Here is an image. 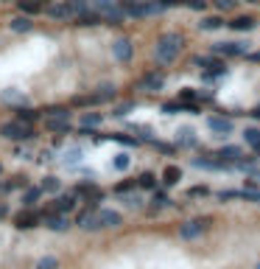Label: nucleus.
Masks as SVG:
<instances>
[{
  "mask_svg": "<svg viewBox=\"0 0 260 269\" xmlns=\"http://www.w3.org/2000/svg\"><path fill=\"white\" fill-rule=\"evenodd\" d=\"M213 51L218 56H243L246 53V42H216Z\"/></svg>",
  "mask_w": 260,
  "mask_h": 269,
  "instance_id": "423d86ee",
  "label": "nucleus"
},
{
  "mask_svg": "<svg viewBox=\"0 0 260 269\" xmlns=\"http://www.w3.org/2000/svg\"><path fill=\"white\" fill-rule=\"evenodd\" d=\"M179 98H182V101H188V98H191V101H193V98H196V93H193V90H182V96H179Z\"/></svg>",
  "mask_w": 260,
  "mask_h": 269,
  "instance_id": "c03bdc74",
  "label": "nucleus"
},
{
  "mask_svg": "<svg viewBox=\"0 0 260 269\" xmlns=\"http://www.w3.org/2000/svg\"><path fill=\"white\" fill-rule=\"evenodd\" d=\"M131 107H134V104H123V107H118V110H115V115H126Z\"/></svg>",
  "mask_w": 260,
  "mask_h": 269,
  "instance_id": "37998d69",
  "label": "nucleus"
},
{
  "mask_svg": "<svg viewBox=\"0 0 260 269\" xmlns=\"http://www.w3.org/2000/svg\"><path fill=\"white\" fill-rule=\"evenodd\" d=\"M96 98H98V104H101V101H112L115 98V84H101L98 87V93H96Z\"/></svg>",
  "mask_w": 260,
  "mask_h": 269,
  "instance_id": "b1692460",
  "label": "nucleus"
},
{
  "mask_svg": "<svg viewBox=\"0 0 260 269\" xmlns=\"http://www.w3.org/2000/svg\"><path fill=\"white\" fill-rule=\"evenodd\" d=\"M182 180V168L179 165H165V171H162V183L171 188V185H176Z\"/></svg>",
  "mask_w": 260,
  "mask_h": 269,
  "instance_id": "dca6fc26",
  "label": "nucleus"
},
{
  "mask_svg": "<svg viewBox=\"0 0 260 269\" xmlns=\"http://www.w3.org/2000/svg\"><path fill=\"white\" fill-rule=\"evenodd\" d=\"M31 28H34V23H31V17H28V14L11 20V31H17V34H26V31H31Z\"/></svg>",
  "mask_w": 260,
  "mask_h": 269,
  "instance_id": "a211bd4d",
  "label": "nucleus"
},
{
  "mask_svg": "<svg viewBox=\"0 0 260 269\" xmlns=\"http://www.w3.org/2000/svg\"><path fill=\"white\" fill-rule=\"evenodd\" d=\"M121 196H123V202H126L129 208H140V205H143V199H140L137 193H121Z\"/></svg>",
  "mask_w": 260,
  "mask_h": 269,
  "instance_id": "f704fd0d",
  "label": "nucleus"
},
{
  "mask_svg": "<svg viewBox=\"0 0 260 269\" xmlns=\"http://www.w3.org/2000/svg\"><path fill=\"white\" fill-rule=\"evenodd\" d=\"M0 101H3V104H17V107H23L28 98H26V93H23V90L9 87V90H3V93H0Z\"/></svg>",
  "mask_w": 260,
  "mask_h": 269,
  "instance_id": "1a4fd4ad",
  "label": "nucleus"
},
{
  "mask_svg": "<svg viewBox=\"0 0 260 269\" xmlns=\"http://www.w3.org/2000/svg\"><path fill=\"white\" fill-rule=\"evenodd\" d=\"M0 135L9 138V140H31L34 138V129L26 126L23 121H11V123H3L0 126Z\"/></svg>",
  "mask_w": 260,
  "mask_h": 269,
  "instance_id": "f03ea898",
  "label": "nucleus"
},
{
  "mask_svg": "<svg viewBox=\"0 0 260 269\" xmlns=\"http://www.w3.org/2000/svg\"><path fill=\"white\" fill-rule=\"evenodd\" d=\"M112 53L118 62H129L131 56H134V45H131V39H126V37H121V39H115L112 42Z\"/></svg>",
  "mask_w": 260,
  "mask_h": 269,
  "instance_id": "20e7f679",
  "label": "nucleus"
},
{
  "mask_svg": "<svg viewBox=\"0 0 260 269\" xmlns=\"http://www.w3.org/2000/svg\"><path fill=\"white\" fill-rule=\"evenodd\" d=\"M48 14H51V17H56V20H67V17H73L76 11L70 9L67 0H62V3H53V6H48Z\"/></svg>",
  "mask_w": 260,
  "mask_h": 269,
  "instance_id": "9d476101",
  "label": "nucleus"
},
{
  "mask_svg": "<svg viewBox=\"0 0 260 269\" xmlns=\"http://www.w3.org/2000/svg\"><path fill=\"white\" fill-rule=\"evenodd\" d=\"M78 227H84V230H98V227H101V219H98L96 208L84 210V213L78 216Z\"/></svg>",
  "mask_w": 260,
  "mask_h": 269,
  "instance_id": "6e6552de",
  "label": "nucleus"
},
{
  "mask_svg": "<svg viewBox=\"0 0 260 269\" xmlns=\"http://www.w3.org/2000/svg\"><path fill=\"white\" fill-rule=\"evenodd\" d=\"M6 213H9V208H6V205H3V202H0V219L6 216Z\"/></svg>",
  "mask_w": 260,
  "mask_h": 269,
  "instance_id": "49530a36",
  "label": "nucleus"
},
{
  "mask_svg": "<svg viewBox=\"0 0 260 269\" xmlns=\"http://www.w3.org/2000/svg\"><path fill=\"white\" fill-rule=\"evenodd\" d=\"M216 157H218V160H224V163H229V165H232L235 163V160H241V149H238V146H224V149H218V152H216Z\"/></svg>",
  "mask_w": 260,
  "mask_h": 269,
  "instance_id": "4468645a",
  "label": "nucleus"
},
{
  "mask_svg": "<svg viewBox=\"0 0 260 269\" xmlns=\"http://www.w3.org/2000/svg\"><path fill=\"white\" fill-rule=\"evenodd\" d=\"M76 20H78V26H98L101 23V14H96V11H81Z\"/></svg>",
  "mask_w": 260,
  "mask_h": 269,
  "instance_id": "5701e85b",
  "label": "nucleus"
},
{
  "mask_svg": "<svg viewBox=\"0 0 260 269\" xmlns=\"http://www.w3.org/2000/svg\"><path fill=\"white\" fill-rule=\"evenodd\" d=\"M36 269H59V261L53 258V255H45V258L36 261Z\"/></svg>",
  "mask_w": 260,
  "mask_h": 269,
  "instance_id": "2f4dec72",
  "label": "nucleus"
},
{
  "mask_svg": "<svg viewBox=\"0 0 260 269\" xmlns=\"http://www.w3.org/2000/svg\"><path fill=\"white\" fill-rule=\"evenodd\" d=\"M73 208H76V193H65V196H59V199L53 202L56 213H70Z\"/></svg>",
  "mask_w": 260,
  "mask_h": 269,
  "instance_id": "ddd939ff",
  "label": "nucleus"
},
{
  "mask_svg": "<svg viewBox=\"0 0 260 269\" xmlns=\"http://www.w3.org/2000/svg\"><path fill=\"white\" fill-rule=\"evenodd\" d=\"M36 222H39V213H17V219H14V227H20V230H31V227H36Z\"/></svg>",
  "mask_w": 260,
  "mask_h": 269,
  "instance_id": "f8f14e48",
  "label": "nucleus"
},
{
  "mask_svg": "<svg viewBox=\"0 0 260 269\" xmlns=\"http://www.w3.org/2000/svg\"><path fill=\"white\" fill-rule=\"evenodd\" d=\"M20 11H26V14H36V11H42V3H36V0H17Z\"/></svg>",
  "mask_w": 260,
  "mask_h": 269,
  "instance_id": "393cba45",
  "label": "nucleus"
},
{
  "mask_svg": "<svg viewBox=\"0 0 260 269\" xmlns=\"http://www.w3.org/2000/svg\"><path fill=\"white\" fill-rule=\"evenodd\" d=\"M93 6H96V9H101V11H106V9H112L115 3H112V0H93Z\"/></svg>",
  "mask_w": 260,
  "mask_h": 269,
  "instance_id": "4c0bfd02",
  "label": "nucleus"
},
{
  "mask_svg": "<svg viewBox=\"0 0 260 269\" xmlns=\"http://www.w3.org/2000/svg\"><path fill=\"white\" fill-rule=\"evenodd\" d=\"M137 185H140V188H148V191H151V188L157 185V177H154L151 171H143V174L137 177Z\"/></svg>",
  "mask_w": 260,
  "mask_h": 269,
  "instance_id": "cd10ccee",
  "label": "nucleus"
},
{
  "mask_svg": "<svg viewBox=\"0 0 260 269\" xmlns=\"http://www.w3.org/2000/svg\"><path fill=\"white\" fill-rule=\"evenodd\" d=\"M45 222H48V227H51L53 233H65V230L70 227V222H67L65 213H51V216H45Z\"/></svg>",
  "mask_w": 260,
  "mask_h": 269,
  "instance_id": "9b49d317",
  "label": "nucleus"
},
{
  "mask_svg": "<svg viewBox=\"0 0 260 269\" xmlns=\"http://www.w3.org/2000/svg\"><path fill=\"white\" fill-rule=\"evenodd\" d=\"M112 140H118V143H126V146H134V143H137L134 138H126V135H112Z\"/></svg>",
  "mask_w": 260,
  "mask_h": 269,
  "instance_id": "ea45409f",
  "label": "nucleus"
},
{
  "mask_svg": "<svg viewBox=\"0 0 260 269\" xmlns=\"http://www.w3.org/2000/svg\"><path fill=\"white\" fill-rule=\"evenodd\" d=\"M81 160V149H67L65 152V165H76Z\"/></svg>",
  "mask_w": 260,
  "mask_h": 269,
  "instance_id": "473e14b6",
  "label": "nucleus"
},
{
  "mask_svg": "<svg viewBox=\"0 0 260 269\" xmlns=\"http://www.w3.org/2000/svg\"><path fill=\"white\" fill-rule=\"evenodd\" d=\"M196 113V110H193V107H185L182 101H171V104H162V113L165 115H176V113Z\"/></svg>",
  "mask_w": 260,
  "mask_h": 269,
  "instance_id": "4be33fe9",
  "label": "nucleus"
},
{
  "mask_svg": "<svg viewBox=\"0 0 260 269\" xmlns=\"http://www.w3.org/2000/svg\"><path fill=\"white\" fill-rule=\"evenodd\" d=\"M252 118H260V107H255V110H252Z\"/></svg>",
  "mask_w": 260,
  "mask_h": 269,
  "instance_id": "09e8293b",
  "label": "nucleus"
},
{
  "mask_svg": "<svg viewBox=\"0 0 260 269\" xmlns=\"http://www.w3.org/2000/svg\"><path fill=\"white\" fill-rule=\"evenodd\" d=\"M176 143H179V146H196L199 140H196V132H193V129L182 126V129L176 132Z\"/></svg>",
  "mask_w": 260,
  "mask_h": 269,
  "instance_id": "f3484780",
  "label": "nucleus"
},
{
  "mask_svg": "<svg viewBox=\"0 0 260 269\" xmlns=\"http://www.w3.org/2000/svg\"><path fill=\"white\" fill-rule=\"evenodd\" d=\"M249 62H260V53H249Z\"/></svg>",
  "mask_w": 260,
  "mask_h": 269,
  "instance_id": "de8ad7c7",
  "label": "nucleus"
},
{
  "mask_svg": "<svg viewBox=\"0 0 260 269\" xmlns=\"http://www.w3.org/2000/svg\"><path fill=\"white\" fill-rule=\"evenodd\" d=\"M243 138H246V143H252V146H260V129L258 126H249V129L243 132Z\"/></svg>",
  "mask_w": 260,
  "mask_h": 269,
  "instance_id": "7c9ffc66",
  "label": "nucleus"
},
{
  "mask_svg": "<svg viewBox=\"0 0 260 269\" xmlns=\"http://www.w3.org/2000/svg\"><path fill=\"white\" fill-rule=\"evenodd\" d=\"M182 45H185V39H182V34H165V37H160L157 39V51H154V56H157V62L160 65H171L179 53H182Z\"/></svg>",
  "mask_w": 260,
  "mask_h": 269,
  "instance_id": "f257e3e1",
  "label": "nucleus"
},
{
  "mask_svg": "<svg viewBox=\"0 0 260 269\" xmlns=\"http://www.w3.org/2000/svg\"><path fill=\"white\" fill-rule=\"evenodd\" d=\"M45 118H56V121H70V113L65 110V107H51V110L45 113Z\"/></svg>",
  "mask_w": 260,
  "mask_h": 269,
  "instance_id": "bb28decb",
  "label": "nucleus"
},
{
  "mask_svg": "<svg viewBox=\"0 0 260 269\" xmlns=\"http://www.w3.org/2000/svg\"><path fill=\"white\" fill-rule=\"evenodd\" d=\"M101 121H104L101 113H84L81 115V126H84V129H96V126H101Z\"/></svg>",
  "mask_w": 260,
  "mask_h": 269,
  "instance_id": "aec40b11",
  "label": "nucleus"
},
{
  "mask_svg": "<svg viewBox=\"0 0 260 269\" xmlns=\"http://www.w3.org/2000/svg\"><path fill=\"white\" fill-rule=\"evenodd\" d=\"M255 269H260V264H258V267H255Z\"/></svg>",
  "mask_w": 260,
  "mask_h": 269,
  "instance_id": "8fccbe9b",
  "label": "nucleus"
},
{
  "mask_svg": "<svg viewBox=\"0 0 260 269\" xmlns=\"http://www.w3.org/2000/svg\"><path fill=\"white\" fill-rule=\"evenodd\" d=\"M140 87H143V90H148V93H157V90H162L165 87V76L162 73H146V76H143V81H140Z\"/></svg>",
  "mask_w": 260,
  "mask_h": 269,
  "instance_id": "0eeeda50",
  "label": "nucleus"
},
{
  "mask_svg": "<svg viewBox=\"0 0 260 269\" xmlns=\"http://www.w3.org/2000/svg\"><path fill=\"white\" fill-rule=\"evenodd\" d=\"M207 193H210V188L199 185V188H191V191H188V196H207Z\"/></svg>",
  "mask_w": 260,
  "mask_h": 269,
  "instance_id": "58836bf2",
  "label": "nucleus"
},
{
  "mask_svg": "<svg viewBox=\"0 0 260 269\" xmlns=\"http://www.w3.org/2000/svg\"><path fill=\"white\" fill-rule=\"evenodd\" d=\"M207 126H210V132H213V135H218V138L232 135V129H235V123L229 121V118H218V115H213V118H210Z\"/></svg>",
  "mask_w": 260,
  "mask_h": 269,
  "instance_id": "39448f33",
  "label": "nucleus"
},
{
  "mask_svg": "<svg viewBox=\"0 0 260 269\" xmlns=\"http://www.w3.org/2000/svg\"><path fill=\"white\" fill-rule=\"evenodd\" d=\"M59 177H45V180H42V191L45 193H56V191H59Z\"/></svg>",
  "mask_w": 260,
  "mask_h": 269,
  "instance_id": "c85d7f7f",
  "label": "nucleus"
},
{
  "mask_svg": "<svg viewBox=\"0 0 260 269\" xmlns=\"http://www.w3.org/2000/svg\"><path fill=\"white\" fill-rule=\"evenodd\" d=\"M154 205H157V208H165V205H171V196L162 193V191H157L154 193Z\"/></svg>",
  "mask_w": 260,
  "mask_h": 269,
  "instance_id": "c9c22d12",
  "label": "nucleus"
},
{
  "mask_svg": "<svg viewBox=\"0 0 260 269\" xmlns=\"http://www.w3.org/2000/svg\"><path fill=\"white\" fill-rule=\"evenodd\" d=\"M98 219H101V227H118L123 222L118 210H98Z\"/></svg>",
  "mask_w": 260,
  "mask_h": 269,
  "instance_id": "2eb2a0df",
  "label": "nucleus"
},
{
  "mask_svg": "<svg viewBox=\"0 0 260 269\" xmlns=\"http://www.w3.org/2000/svg\"><path fill=\"white\" fill-rule=\"evenodd\" d=\"M210 225H213V222H210V219H191V222H185L182 227H179V235H182V238H199L201 233H207L210 230Z\"/></svg>",
  "mask_w": 260,
  "mask_h": 269,
  "instance_id": "7ed1b4c3",
  "label": "nucleus"
},
{
  "mask_svg": "<svg viewBox=\"0 0 260 269\" xmlns=\"http://www.w3.org/2000/svg\"><path fill=\"white\" fill-rule=\"evenodd\" d=\"M218 26H221V20H218V17H207V20H201V28H204V31H216Z\"/></svg>",
  "mask_w": 260,
  "mask_h": 269,
  "instance_id": "e433bc0d",
  "label": "nucleus"
},
{
  "mask_svg": "<svg viewBox=\"0 0 260 269\" xmlns=\"http://www.w3.org/2000/svg\"><path fill=\"white\" fill-rule=\"evenodd\" d=\"M129 163H131V157H129V154H118L112 165L118 168V171H126V168H129Z\"/></svg>",
  "mask_w": 260,
  "mask_h": 269,
  "instance_id": "72a5a7b5",
  "label": "nucleus"
},
{
  "mask_svg": "<svg viewBox=\"0 0 260 269\" xmlns=\"http://www.w3.org/2000/svg\"><path fill=\"white\" fill-rule=\"evenodd\" d=\"M0 171H3V165H0Z\"/></svg>",
  "mask_w": 260,
  "mask_h": 269,
  "instance_id": "3c124183",
  "label": "nucleus"
},
{
  "mask_svg": "<svg viewBox=\"0 0 260 269\" xmlns=\"http://www.w3.org/2000/svg\"><path fill=\"white\" fill-rule=\"evenodd\" d=\"M45 126L59 135H70V121H56V118H45Z\"/></svg>",
  "mask_w": 260,
  "mask_h": 269,
  "instance_id": "6ab92c4d",
  "label": "nucleus"
},
{
  "mask_svg": "<svg viewBox=\"0 0 260 269\" xmlns=\"http://www.w3.org/2000/svg\"><path fill=\"white\" fill-rule=\"evenodd\" d=\"M115 191H118V193H129V191H131V183H121L118 188H115Z\"/></svg>",
  "mask_w": 260,
  "mask_h": 269,
  "instance_id": "a19ab883",
  "label": "nucleus"
},
{
  "mask_svg": "<svg viewBox=\"0 0 260 269\" xmlns=\"http://www.w3.org/2000/svg\"><path fill=\"white\" fill-rule=\"evenodd\" d=\"M218 6H221V9H229V6H232V0H218Z\"/></svg>",
  "mask_w": 260,
  "mask_h": 269,
  "instance_id": "a18cd8bd",
  "label": "nucleus"
},
{
  "mask_svg": "<svg viewBox=\"0 0 260 269\" xmlns=\"http://www.w3.org/2000/svg\"><path fill=\"white\" fill-rule=\"evenodd\" d=\"M229 26H232L235 31H249V28H255V20L252 17H235Z\"/></svg>",
  "mask_w": 260,
  "mask_h": 269,
  "instance_id": "a878e982",
  "label": "nucleus"
},
{
  "mask_svg": "<svg viewBox=\"0 0 260 269\" xmlns=\"http://www.w3.org/2000/svg\"><path fill=\"white\" fill-rule=\"evenodd\" d=\"M157 149H160V152H165V154H171L176 146H168V143H157Z\"/></svg>",
  "mask_w": 260,
  "mask_h": 269,
  "instance_id": "79ce46f5",
  "label": "nucleus"
},
{
  "mask_svg": "<svg viewBox=\"0 0 260 269\" xmlns=\"http://www.w3.org/2000/svg\"><path fill=\"white\" fill-rule=\"evenodd\" d=\"M17 118L20 121H26V123H31V121H36V113L31 110V107H17Z\"/></svg>",
  "mask_w": 260,
  "mask_h": 269,
  "instance_id": "c756f323",
  "label": "nucleus"
},
{
  "mask_svg": "<svg viewBox=\"0 0 260 269\" xmlns=\"http://www.w3.org/2000/svg\"><path fill=\"white\" fill-rule=\"evenodd\" d=\"M39 196H42V188H26V193H23V205H26V208H34L36 202H39Z\"/></svg>",
  "mask_w": 260,
  "mask_h": 269,
  "instance_id": "412c9836",
  "label": "nucleus"
}]
</instances>
